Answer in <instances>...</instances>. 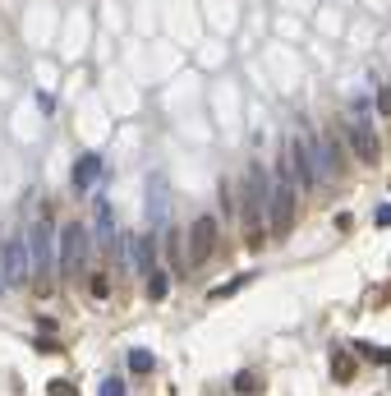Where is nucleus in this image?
<instances>
[{
	"label": "nucleus",
	"mask_w": 391,
	"mask_h": 396,
	"mask_svg": "<svg viewBox=\"0 0 391 396\" xmlns=\"http://www.w3.org/2000/svg\"><path fill=\"white\" fill-rule=\"evenodd\" d=\"M267 189H272L267 166H258V161H253V166L244 171V185H240L244 245H249V249H262V240H267Z\"/></svg>",
	"instance_id": "obj_1"
},
{
	"label": "nucleus",
	"mask_w": 391,
	"mask_h": 396,
	"mask_svg": "<svg viewBox=\"0 0 391 396\" xmlns=\"http://www.w3.org/2000/svg\"><path fill=\"white\" fill-rule=\"evenodd\" d=\"M341 129H346V143L355 148V157L364 161V166H377L382 161V139H377V120H373V102H350L346 106V120H341Z\"/></svg>",
	"instance_id": "obj_2"
},
{
	"label": "nucleus",
	"mask_w": 391,
	"mask_h": 396,
	"mask_svg": "<svg viewBox=\"0 0 391 396\" xmlns=\"http://www.w3.org/2000/svg\"><path fill=\"white\" fill-rule=\"evenodd\" d=\"M295 203H299V189H295V180L286 176V166L277 161L272 189H267V226H272V235H286V230L295 226Z\"/></svg>",
	"instance_id": "obj_3"
},
{
	"label": "nucleus",
	"mask_w": 391,
	"mask_h": 396,
	"mask_svg": "<svg viewBox=\"0 0 391 396\" xmlns=\"http://www.w3.org/2000/svg\"><path fill=\"white\" fill-rule=\"evenodd\" d=\"M28 272H33V282H37V291H51V267H55V235H51V221L46 217H37L33 221V230H28Z\"/></svg>",
	"instance_id": "obj_4"
},
{
	"label": "nucleus",
	"mask_w": 391,
	"mask_h": 396,
	"mask_svg": "<svg viewBox=\"0 0 391 396\" xmlns=\"http://www.w3.org/2000/svg\"><path fill=\"white\" fill-rule=\"evenodd\" d=\"M83 263H87V226L83 221H70L60 230V245H55V272L65 282H78L83 277Z\"/></svg>",
	"instance_id": "obj_5"
},
{
	"label": "nucleus",
	"mask_w": 391,
	"mask_h": 396,
	"mask_svg": "<svg viewBox=\"0 0 391 396\" xmlns=\"http://www.w3.org/2000/svg\"><path fill=\"white\" fill-rule=\"evenodd\" d=\"M212 254H217V217L198 212L189 226V267H203Z\"/></svg>",
	"instance_id": "obj_6"
},
{
	"label": "nucleus",
	"mask_w": 391,
	"mask_h": 396,
	"mask_svg": "<svg viewBox=\"0 0 391 396\" xmlns=\"http://www.w3.org/2000/svg\"><path fill=\"white\" fill-rule=\"evenodd\" d=\"M0 258H5V286H28L33 282V272H28V240L23 235L0 240Z\"/></svg>",
	"instance_id": "obj_7"
},
{
	"label": "nucleus",
	"mask_w": 391,
	"mask_h": 396,
	"mask_svg": "<svg viewBox=\"0 0 391 396\" xmlns=\"http://www.w3.org/2000/svg\"><path fill=\"white\" fill-rule=\"evenodd\" d=\"M97 180H102V157H97V152H83V157L74 161V189H78V194H87Z\"/></svg>",
	"instance_id": "obj_8"
},
{
	"label": "nucleus",
	"mask_w": 391,
	"mask_h": 396,
	"mask_svg": "<svg viewBox=\"0 0 391 396\" xmlns=\"http://www.w3.org/2000/svg\"><path fill=\"white\" fill-rule=\"evenodd\" d=\"M97 245L106 254H115V217H111V203H97Z\"/></svg>",
	"instance_id": "obj_9"
},
{
	"label": "nucleus",
	"mask_w": 391,
	"mask_h": 396,
	"mask_svg": "<svg viewBox=\"0 0 391 396\" xmlns=\"http://www.w3.org/2000/svg\"><path fill=\"white\" fill-rule=\"evenodd\" d=\"M134 263H139L143 272H152V267H156V235H152V230H143V235L134 240Z\"/></svg>",
	"instance_id": "obj_10"
},
{
	"label": "nucleus",
	"mask_w": 391,
	"mask_h": 396,
	"mask_svg": "<svg viewBox=\"0 0 391 396\" xmlns=\"http://www.w3.org/2000/svg\"><path fill=\"white\" fill-rule=\"evenodd\" d=\"M253 282V272H240V277H230V282H221V286H212V299H230L235 291H244V286Z\"/></svg>",
	"instance_id": "obj_11"
},
{
	"label": "nucleus",
	"mask_w": 391,
	"mask_h": 396,
	"mask_svg": "<svg viewBox=\"0 0 391 396\" xmlns=\"http://www.w3.org/2000/svg\"><path fill=\"white\" fill-rule=\"evenodd\" d=\"M166 295H171V272H156L152 267L148 272V299H166Z\"/></svg>",
	"instance_id": "obj_12"
},
{
	"label": "nucleus",
	"mask_w": 391,
	"mask_h": 396,
	"mask_svg": "<svg viewBox=\"0 0 391 396\" xmlns=\"http://www.w3.org/2000/svg\"><path fill=\"white\" fill-rule=\"evenodd\" d=\"M331 378H336V382H350V378H355V360H350L346 350L331 355Z\"/></svg>",
	"instance_id": "obj_13"
},
{
	"label": "nucleus",
	"mask_w": 391,
	"mask_h": 396,
	"mask_svg": "<svg viewBox=\"0 0 391 396\" xmlns=\"http://www.w3.org/2000/svg\"><path fill=\"white\" fill-rule=\"evenodd\" d=\"M129 369H134V373H152V369H156L152 350H129Z\"/></svg>",
	"instance_id": "obj_14"
},
{
	"label": "nucleus",
	"mask_w": 391,
	"mask_h": 396,
	"mask_svg": "<svg viewBox=\"0 0 391 396\" xmlns=\"http://www.w3.org/2000/svg\"><path fill=\"white\" fill-rule=\"evenodd\" d=\"M87 291H92V299H106V295H111V277H106V272H92Z\"/></svg>",
	"instance_id": "obj_15"
},
{
	"label": "nucleus",
	"mask_w": 391,
	"mask_h": 396,
	"mask_svg": "<svg viewBox=\"0 0 391 396\" xmlns=\"http://www.w3.org/2000/svg\"><path fill=\"white\" fill-rule=\"evenodd\" d=\"M46 396H78V387L70 378H51V382H46Z\"/></svg>",
	"instance_id": "obj_16"
},
{
	"label": "nucleus",
	"mask_w": 391,
	"mask_h": 396,
	"mask_svg": "<svg viewBox=\"0 0 391 396\" xmlns=\"http://www.w3.org/2000/svg\"><path fill=\"white\" fill-rule=\"evenodd\" d=\"M258 387H262L258 373H235V392H258Z\"/></svg>",
	"instance_id": "obj_17"
},
{
	"label": "nucleus",
	"mask_w": 391,
	"mask_h": 396,
	"mask_svg": "<svg viewBox=\"0 0 391 396\" xmlns=\"http://www.w3.org/2000/svg\"><path fill=\"white\" fill-rule=\"evenodd\" d=\"M355 350H359V355H373L377 364H391V350H382V346H364V341H359Z\"/></svg>",
	"instance_id": "obj_18"
},
{
	"label": "nucleus",
	"mask_w": 391,
	"mask_h": 396,
	"mask_svg": "<svg viewBox=\"0 0 391 396\" xmlns=\"http://www.w3.org/2000/svg\"><path fill=\"white\" fill-rule=\"evenodd\" d=\"M377 111L391 115V83H382V88H377Z\"/></svg>",
	"instance_id": "obj_19"
},
{
	"label": "nucleus",
	"mask_w": 391,
	"mask_h": 396,
	"mask_svg": "<svg viewBox=\"0 0 391 396\" xmlns=\"http://www.w3.org/2000/svg\"><path fill=\"white\" fill-rule=\"evenodd\" d=\"M102 396H124V382L120 378H106L102 382Z\"/></svg>",
	"instance_id": "obj_20"
},
{
	"label": "nucleus",
	"mask_w": 391,
	"mask_h": 396,
	"mask_svg": "<svg viewBox=\"0 0 391 396\" xmlns=\"http://www.w3.org/2000/svg\"><path fill=\"white\" fill-rule=\"evenodd\" d=\"M373 221H377V226H391V203H382V208L373 212Z\"/></svg>",
	"instance_id": "obj_21"
},
{
	"label": "nucleus",
	"mask_w": 391,
	"mask_h": 396,
	"mask_svg": "<svg viewBox=\"0 0 391 396\" xmlns=\"http://www.w3.org/2000/svg\"><path fill=\"white\" fill-rule=\"evenodd\" d=\"M0 295H5V258H0Z\"/></svg>",
	"instance_id": "obj_22"
}]
</instances>
